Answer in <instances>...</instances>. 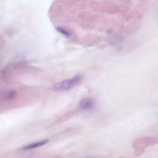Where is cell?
Wrapping results in <instances>:
<instances>
[{
	"instance_id": "obj_1",
	"label": "cell",
	"mask_w": 158,
	"mask_h": 158,
	"mask_svg": "<svg viewBox=\"0 0 158 158\" xmlns=\"http://www.w3.org/2000/svg\"><path fill=\"white\" fill-rule=\"evenodd\" d=\"M158 138L157 136L143 137L136 139L134 142L133 146L135 152L138 155H141L144 152L145 148L149 146L158 143Z\"/></svg>"
},
{
	"instance_id": "obj_2",
	"label": "cell",
	"mask_w": 158,
	"mask_h": 158,
	"mask_svg": "<svg viewBox=\"0 0 158 158\" xmlns=\"http://www.w3.org/2000/svg\"><path fill=\"white\" fill-rule=\"evenodd\" d=\"M81 78L80 75H77L71 79L63 80L55 85L54 89L58 91L68 90L78 82Z\"/></svg>"
},
{
	"instance_id": "obj_3",
	"label": "cell",
	"mask_w": 158,
	"mask_h": 158,
	"mask_svg": "<svg viewBox=\"0 0 158 158\" xmlns=\"http://www.w3.org/2000/svg\"><path fill=\"white\" fill-rule=\"evenodd\" d=\"M79 105L82 109L85 110H89L94 107V100L91 98H85L82 99L80 102Z\"/></svg>"
},
{
	"instance_id": "obj_4",
	"label": "cell",
	"mask_w": 158,
	"mask_h": 158,
	"mask_svg": "<svg viewBox=\"0 0 158 158\" xmlns=\"http://www.w3.org/2000/svg\"><path fill=\"white\" fill-rule=\"evenodd\" d=\"M49 141L48 139H46L39 142L33 143L23 147L21 148V150H28L39 147L46 144Z\"/></svg>"
},
{
	"instance_id": "obj_5",
	"label": "cell",
	"mask_w": 158,
	"mask_h": 158,
	"mask_svg": "<svg viewBox=\"0 0 158 158\" xmlns=\"http://www.w3.org/2000/svg\"><path fill=\"white\" fill-rule=\"evenodd\" d=\"M16 95V92L15 91H11L8 92L5 95L6 99L11 100L14 99Z\"/></svg>"
},
{
	"instance_id": "obj_6",
	"label": "cell",
	"mask_w": 158,
	"mask_h": 158,
	"mask_svg": "<svg viewBox=\"0 0 158 158\" xmlns=\"http://www.w3.org/2000/svg\"><path fill=\"white\" fill-rule=\"evenodd\" d=\"M57 30L60 32H61L64 35H65V36H69V33L66 31L64 30L63 29L60 27H58L57 28Z\"/></svg>"
},
{
	"instance_id": "obj_7",
	"label": "cell",
	"mask_w": 158,
	"mask_h": 158,
	"mask_svg": "<svg viewBox=\"0 0 158 158\" xmlns=\"http://www.w3.org/2000/svg\"><path fill=\"white\" fill-rule=\"evenodd\" d=\"M117 158H124L122 157H118Z\"/></svg>"
}]
</instances>
